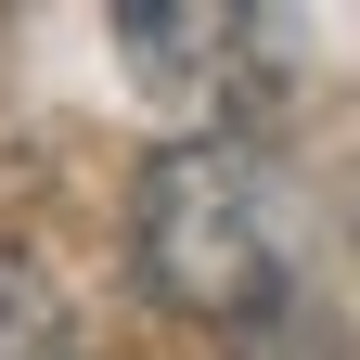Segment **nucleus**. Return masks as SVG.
Here are the masks:
<instances>
[{
  "label": "nucleus",
  "mask_w": 360,
  "mask_h": 360,
  "mask_svg": "<svg viewBox=\"0 0 360 360\" xmlns=\"http://www.w3.org/2000/svg\"><path fill=\"white\" fill-rule=\"evenodd\" d=\"M129 270L180 322H257L270 296H296V206L245 129H180L129 180Z\"/></svg>",
  "instance_id": "nucleus-1"
},
{
  "label": "nucleus",
  "mask_w": 360,
  "mask_h": 360,
  "mask_svg": "<svg viewBox=\"0 0 360 360\" xmlns=\"http://www.w3.org/2000/svg\"><path fill=\"white\" fill-rule=\"evenodd\" d=\"M103 26H116L129 77L193 116H245L283 77V13H257V0H116Z\"/></svg>",
  "instance_id": "nucleus-2"
},
{
  "label": "nucleus",
  "mask_w": 360,
  "mask_h": 360,
  "mask_svg": "<svg viewBox=\"0 0 360 360\" xmlns=\"http://www.w3.org/2000/svg\"><path fill=\"white\" fill-rule=\"evenodd\" d=\"M232 360H347V347H335V322L309 296H270L257 322H232Z\"/></svg>",
  "instance_id": "nucleus-3"
},
{
  "label": "nucleus",
  "mask_w": 360,
  "mask_h": 360,
  "mask_svg": "<svg viewBox=\"0 0 360 360\" xmlns=\"http://www.w3.org/2000/svg\"><path fill=\"white\" fill-rule=\"evenodd\" d=\"M0 360H52V296L0 257Z\"/></svg>",
  "instance_id": "nucleus-4"
}]
</instances>
